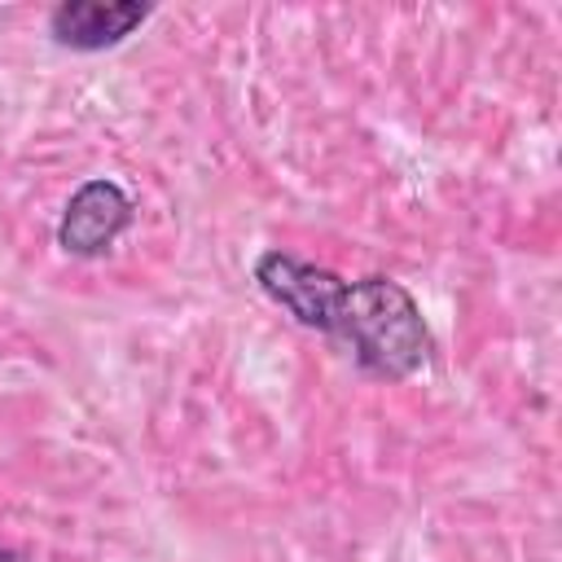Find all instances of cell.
I'll return each instance as SVG.
<instances>
[{
  "mask_svg": "<svg viewBox=\"0 0 562 562\" xmlns=\"http://www.w3.org/2000/svg\"><path fill=\"white\" fill-rule=\"evenodd\" d=\"M325 338L338 342L373 382H408L435 360V334L422 316V303L382 272L342 281Z\"/></svg>",
  "mask_w": 562,
  "mask_h": 562,
  "instance_id": "obj_1",
  "label": "cell"
},
{
  "mask_svg": "<svg viewBox=\"0 0 562 562\" xmlns=\"http://www.w3.org/2000/svg\"><path fill=\"white\" fill-rule=\"evenodd\" d=\"M136 224L132 193L110 176H88L75 184V193L61 206L57 220V246L70 259H101L119 246V237Z\"/></svg>",
  "mask_w": 562,
  "mask_h": 562,
  "instance_id": "obj_2",
  "label": "cell"
},
{
  "mask_svg": "<svg viewBox=\"0 0 562 562\" xmlns=\"http://www.w3.org/2000/svg\"><path fill=\"white\" fill-rule=\"evenodd\" d=\"M250 281H255L259 294H263L268 303H277L294 325L325 334L329 312H334V299H338V290H342L347 277H338V272L325 268V263L299 259V255H290V250H263V255L250 263Z\"/></svg>",
  "mask_w": 562,
  "mask_h": 562,
  "instance_id": "obj_3",
  "label": "cell"
},
{
  "mask_svg": "<svg viewBox=\"0 0 562 562\" xmlns=\"http://www.w3.org/2000/svg\"><path fill=\"white\" fill-rule=\"evenodd\" d=\"M149 18V0H61L48 9L44 31L66 53H105L136 35Z\"/></svg>",
  "mask_w": 562,
  "mask_h": 562,
  "instance_id": "obj_4",
  "label": "cell"
},
{
  "mask_svg": "<svg viewBox=\"0 0 562 562\" xmlns=\"http://www.w3.org/2000/svg\"><path fill=\"white\" fill-rule=\"evenodd\" d=\"M0 562H35V553H26L18 544H0Z\"/></svg>",
  "mask_w": 562,
  "mask_h": 562,
  "instance_id": "obj_5",
  "label": "cell"
}]
</instances>
